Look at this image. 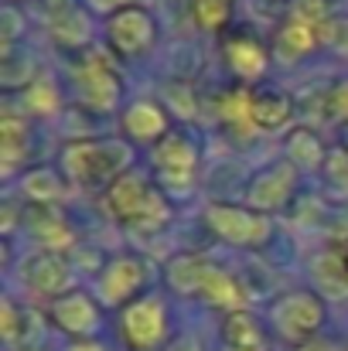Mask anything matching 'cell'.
I'll return each mask as SVG.
<instances>
[{"instance_id": "6da1fadb", "label": "cell", "mask_w": 348, "mask_h": 351, "mask_svg": "<svg viewBox=\"0 0 348 351\" xmlns=\"http://www.w3.org/2000/svg\"><path fill=\"white\" fill-rule=\"evenodd\" d=\"M106 205L113 212L116 222H123L126 229H140V232H157L171 222V205L167 198L137 171L119 174L113 184L106 188Z\"/></svg>"}, {"instance_id": "7a4b0ae2", "label": "cell", "mask_w": 348, "mask_h": 351, "mask_svg": "<svg viewBox=\"0 0 348 351\" xmlns=\"http://www.w3.org/2000/svg\"><path fill=\"white\" fill-rule=\"evenodd\" d=\"M130 157H133V150L123 140H76L62 154L69 178L86 188L113 184L119 174H126Z\"/></svg>"}, {"instance_id": "3957f363", "label": "cell", "mask_w": 348, "mask_h": 351, "mask_svg": "<svg viewBox=\"0 0 348 351\" xmlns=\"http://www.w3.org/2000/svg\"><path fill=\"white\" fill-rule=\"evenodd\" d=\"M325 324V300L308 290H294L273 304V328L287 341H311Z\"/></svg>"}, {"instance_id": "277c9868", "label": "cell", "mask_w": 348, "mask_h": 351, "mask_svg": "<svg viewBox=\"0 0 348 351\" xmlns=\"http://www.w3.org/2000/svg\"><path fill=\"white\" fill-rule=\"evenodd\" d=\"M205 222L216 235H222L232 245H259L270 239V219L256 208H239V205H209Z\"/></svg>"}, {"instance_id": "5b68a950", "label": "cell", "mask_w": 348, "mask_h": 351, "mask_svg": "<svg viewBox=\"0 0 348 351\" xmlns=\"http://www.w3.org/2000/svg\"><path fill=\"white\" fill-rule=\"evenodd\" d=\"M106 34H110V45H113L119 55L133 58V55H143V51L154 45L157 27H154V17H150L143 7L130 3V7H123V10L110 14V27H106Z\"/></svg>"}, {"instance_id": "8992f818", "label": "cell", "mask_w": 348, "mask_h": 351, "mask_svg": "<svg viewBox=\"0 0 348 351\" xmlns=\"http://www.w3.org/2000/svg\"><path fill=\"white\" fill-rule=\"evenodd\" d=\"M72 75H76L79 93H82L89 110H113L116 106V99H119V75L113 72L110 58L89 55V58H82L72 69Z\"/></svg>"}, {"instance_id": "52a82bcc", "label": "cell", "mask_w": 348, "mask_h": 351, "mask_svg": "<svg viewBox=\"0 0 348 351\" xmlns=\"http://www.w3.org/2000/svg\"><path fill=\"white\" fill-rule=\"evenodd\" d=\"M167 314L157 300H133L123 311V341L133 351H154L164 341Z\"/></svg>"}, {"instance_id": "ba28073f", "label": "cell", "mask_w": 348, "mask_h": 351, "mask_svg": "<svg viewBox=\"0 0 348 351\" xmlns=\"http://www.w3.org/2000/svg\"><path fill=\"white\" fill-rule=\"evenodd\" d=\"M154 164H157V174H161L171 188H185V184L195 181L198 150H195V143H192L185 133H167V136H161V143L154 147Z\"/></svg>"}, {"instance_id": "9c48e42d", "label": "cell", "mask_w": 348, "mask_h": 351, "mask_svg": "<svg viewBox=\"0 0 348 351\" xmlns=\"http://www.w3.org/2000/svg\"><path fill=\"white\" fill-rule=\"evenodd\" d=\"M147 283V266L140 256H116L100 273V297L106 307H123L133 300V293Z\"/></svg>"}, {"instance_id": "30bf717a", "label": "cell", "mask_w": 348, "mask_h": 351, "mask_svg": "<svg viewBox=\"0 0 348 351\" xmlns=\"http://www.w3.org/2000/svg\"><path fill=\"white\" fill-rule=\"evenodd\" d=\"M294 184H297V167L290 160H280V164H273V167H266V171H259L253 178V184H249V205L256 212H277V208L287 205Z\"/></svg>"}, {"instance_id": "8fae6325", "label": "cell", "mask_w": 348, "mask_h": 351, "mask_svg": "<svg viewBox=\"0 0 348 351\" xmlns=\"http://www.w3.org/2000/svg\"><path fill=\"white\" fill-rule=\"evenodd\" d=\"M24 276H27V283L38 290V293H45V297H65V293H72L69 287H72V269H69V263L58 256V252H51V249H45V252H34L27 263H24Z\"/></svg>"}, {"instance_id": "7c38bea8", "label": "cell", "mask_w": 348, "mask_h": 351, "mask_svg": "<svg viewBox=\"0 0 348 351\" xmlns=\"http://www.w3.org/2000/svg\"><path fill=\"white\" fill-rule=\"evenodd\" d=\"M48 27L62 48H82L93 34L89 14L79 7V0H48Z\"/></svg>"}, {"instance_id": "4fadbf2b", "label": "cell", "mask_w": 348, "mask_h": 351, "mask_svg": "<svg viewBox=\"0 0 348 351\" xmlns=\"http://www.w3.org/2000/svg\"><path fill=\"white\" fill-rule=\"evenodd\" d=\"M51 321H55L62 331L79 335V341H86V338L96 331V324H100V311H96V304H93L86 293L72 290V293L51 300Z\"/></svg>"}, {"instance_id": "5bb4252c", "label": "cell", "mask_w": 348, "mask_h": 351, "mask_svg": "<svg viewBox=\"0 0 348 351\" xmlns=\"http://www.w3.org/2000/svg\"><path fill=\"white\" fill-rule=\"evenodd\" d=\"M222 351H266L263 324L249 311H235L222 321Z\"/></svg>"}, {"instance_id": "9a60e30c", "label": "cell", "mask_w": 348, "mask_h": 351, "mask_svg": "<svg viewBox=\"0 0 348 351\" xmlns=\"http://www.w3.org/2000/svg\"><path fill=\"white\" fill-rule=\"evenodd\" d=\"M226 58L235 69V75H242V79H259L263 69H266V48L249 31H239V34L226 38Z\"/></svg>"}, {"instance_id": "2e32d148", "label": "cell", "mask_w": 348, "mask_h": 351, "mask_svg": "<svg viewBox=\"0 0 348 351\" xmlns=\"http://www.w3.org/2000/svg\"><path fill=\"white\" fill-rule=\"evenodd\" d=\"M321 45V38H318V27H311V24H301V21H287L280 31H277V38H273V55L280 58V62H297V58H304L308 51H314Z\"/></svg>"}, {"instance_id": "e0dca14e", "label": "cell", "mask_w": 348, "mask_h": 351, "mask_svg": "<svg viewBox=\"0 0 348 351\" xmlns=\"http://www.w3.org/2000/svg\"><path fill=\"white\" fill-rule=\"evenodd\" d=\"M198 297H205V300L216 304V307H226L229 314L246 311V287H242L235 276H229L226 269H219V266H209Z\"/></svg>"}, {"instance_id": "ac0fdd59", "label": "cell", "mask_w": 348, "mask_h": 351, "mask_svg": "<svg viewBox=\"0 0 348 351\" xmlns=\"http://www.w3.org/2000/svg\"><path fill=\"white\" fill-rule=\"evenodd\" d=\"M123 130H126L133 140H140V143L161 140V136H167V117H164V110L154 106V103H133V106L123 113Z\"/></svg>"}, {"instance_id": "d6986e66", "label": "cell", "mask_w": 348, "mask_h": 351, "mask_svg": "<svg viewBox=\"0 0 348 351\" xmlns=\"http://www.w3.org/2000/svg\"><path fill=\"white\" fill-rule=\"evenodd\" d=\"M325 157H328V150L311 126H297L287 136V160L297 171H318V167H325Z\"/></svg>"}, {"instance_id": "ffe728a7", "label": "cell", "mask_w": 348, "mask_h": 351, "mask_svg": "<svg viewBox=\"0 0 348 351\" xmlns=\"http://www.w3.org/2000/svg\"><path fill=\"white\" fill-rule=\"evenodd\" d=\"M294 113V99L280 89H263L253 93V123L259 130H280Z\"/></svg>"}, {"instance_id": "44dd1931", "label": "cell", "mask_w": 348, "mask_h": 351, "mask_svg": "<svg viewBox=\"0 0 348 351\" xmlns=\"http://www.w3.org/2000/svg\"><path fill=\"white\" fill-rule=\"evenodd\" d=\"M209 266H212V263L202 259V256H178V259L167 263L164 276H167V283H171L178 293H202V283H205Z\"/></svg>"}, {"instance_id": "7402d4cb", "label": "cell", "mask_w": 348, "mask_h": 351, "mask_svg": "<svg viewBox=\"0 0 348 351\" xmlns=\"http://www.w3.org/2000/svg\"><path fill=\"white\" fill-rule=\"evenodd\" d=\"M311 273H314V283L321 287L325 297H348V266L342 263V256H335L332 249L314 259Z\"/></svg>"}, {"instance_id": "603a6c76", "label": "cell", "mask_w": 348, "mask_h": 351, "mask_svg": "<svg viewBox=\"0 0 348 351\" xmlns=\"http://www.w3.org/2000/svg\"><path fill=\"white\" fill-rule=\"evenodd\" d=\"M27 222H31L34 235H38L51 252H58L62 245H69V242H72L69 226H65L58 215H51V208H45V205H31V208H27Z\"/></svg>"}, {"instance_id": "cb8c5ba5", "label": "cell", "mask_w": 348, "mask_h": 351, "mask_svg": "<svg viewBox=\"0 0 348 351\" xmlns=\"http://www.w3.org/2000/svg\"><path fill=\"white\" fill-rule=\"evenodd\" d=\"M0 143H3V174H10L17 167V160H24V154H27L24 119L14 117L10 106L3 110V119H0Z\"/></svg>"}, {"instance_id": "d4e9b609", "label": "cell", "mask_w": 348, "mask_h": 351, "mask_svg": "<svg viewBox=\"0 0 348 351\" xmlns=\"http://www.w3.org/2000/svg\"><path fill=\"white\" fill-rule=\"evenodd\" d=\"M219 119L232 126L235 133H249L256 123H253V93L246 89H235V93H226L219 96Z\"/></svg>"}, {"instance_id": "484cf974", "label": "cell", "mask_w": 348, "mask_h": 351, "mask_svg": "<svg viewBox=\"0 0 348 351\" xmlns=\"http://www.w3.org/2000/svg\"><path fill=\"white\" fill-rule=\"evenodd\" d=\"M24 195H27L31 205L51 208V202H58V198L65 195V184H62V178H58L51 167H38V171H31V174L24 178Z\"/></svg>"}, {"instance_id": "4316f807", "label": "cell", "mask_w": 348, "mask_h": 351, "mask_svg": "<svg viewBox=\"0 0 348 351\" xmlns=\"http://www.w3.org/2000/svg\"><path fill=\"white\" fill-rule=\"evenodd\" d=\"M192 14L205 31H219L232 14V0H192Z\"/></svg>"}, {"instance_id": "83f0119b", "label": "cell", "mask_w": 348, "mask_h": 351, "mask_svg": "<svg viewBox=\"0 0 348 351\" xmlns=\"http://www.w3.org/2000/svg\"><path fill=\"white\" fill-rule=\"evenodd\" d=\"M24 106L31 113H51L58 110V89L51 79H34L27 89H24Z\"/></svg>"}, {"instance_id": "f1b7e54d", "label": "cell", "mask_w": 348, "mask_h": 351, "mask_svg": "<svg viewBox=\"0 0 348 351\" xmlns=\"http://www.w3.org/2000/svg\"><path fill=\"white\" fill-rule=\"evenodd\" d=\"M294 21L301 24H311V27H321L332 21V0H294V10H290Z\"/></svg>"}, {"instance_id": "f546056e", "label": "cell", "mask_w": 348, "mask_h": 351, "mask_svg": "<svg viewBox=\"0 0 348 351\" xmlns=\"http://www.w3.org/2000/svg\"><path fill=\"white\" fill-rule=\"evenodd\" d=\"M27 338V314L21 307H14L10 300H3V341L14 348Z\"/></svg>"}, {"instance_id": "4dcf8cb0", "label": "cell", "mask_w": 348, "mask_h": 351, "mask_svg": "<svg viewBox=\"0 0 348 351\" xmlns=\"http://www.w3.org/2000/svg\"><path fill=\"white\" fill-rule=\"evenodd\" d=\"M325 178L335 188L348 191V147H332L328 150V157H325Z\"/></svg>"}, {"instance_id": "1f68e13d", "label": "cell", "mask_w": 348, "mask_h": 351, "mask_svg": "<svg viewBox=\"0 0 348 351\" xmlns=\"http://www.w3.org/2000/svg\"><path fill=\"white\" fill-rule=\"evenodd\" d=\"M321 110H325L332 119H345V123H348V79L328 89V96H325Z\"/></svg>"}, {"instance_id": "d6a6232c", "label": "cell", "mask_w": 348, "mask_h": 351, "mask_svg": "<svg viewBox=\"0 0 348 351\" xmlns=\"http://www.w3.org/2000/svg\"><path fill=\"white\" fill-rule=\"evenodd\" d=\"M318 38H321V45H332V48H338V51H348V21L332 17L328 24L318 27Z\"/></svg>"}, {"instance_id": "836d02e7", "label": "cell", "mask_w": 348, "mask_h": 351, "mask_svg": "<svg viewBox=\"0 0 348 351\" xmlns=\"http://www.w3.org/2000/svg\"><path fill=\"white\" fill-rule=\"evenodd\" d=\"M21 27H24V21L17 17V10L14 7H3V51L14 48V38H17Z\"/></svg>"}, {"instance_id": "e575fe53", "label": "cell", "mask_w": 348, "mask_h": 351, "mask_svg": "<svg viewBox=\"0 0 348 351\" xmlns=\"http://www.w3.org/2000/svg\"><path fill=\"white\" fill-rule=\"evenodd\" d=\"M297 351H338V345L335 341H325V338H311V341L297 345Z\"/></svg>"}, {"instance_id": "d590c367", "label": "cell", "mask_w": 348, "mask_h": 351, "mask_svg": "<svg viewBox=\"0 0 348 351\" xmlns=\"http://www.w3.org/2000/svg\"><path fill=\"white\" fill-rule=\"evenodd\" d=\"M93 7H100V10H106V14H116V10H123V7H130L133 0H89Z\"/></svg>"}, {"instance_id": "8d00e7d4", "label": "cell", "mask_w": 348, "mask_h": 351, "mask_svg": "<svg viewBox=\"0 0 348 351\" xmlns=\"http://www.w3.org/2000/svg\"><path fill=\"white\" fill-rule=\"evenodd\" d=\"M171 351H202V345H198V338H181Z\"/></svg>"}, {"instance_id": "74e56055", "label": "cell", "mask_w": 348, "mask_h": 351, "mask_svg": "<svg viewBox=\"0 0 348 351\" xmlns=\"http://www.w3.org/2000/svg\"><path fill=\"white\" fill-rule=\"evenodd\" d=\"M69 351H106L103 348V345H96V341H89V338H86V341H76V345H72V348Z\"/></svg>"}, {"instance_id": "f35d334b", "label": "cell", "mask_w": 348, "mask_h": 351, "mask_svg": "<svg viewBox=\"0 0 348 351\" xmlns=\"http://www.w3.org/2000/svg\"><path fill=\"white\" fill-rule=\"evenodd\" d=\"M345 140H348V123H345Z\"/></svg>"}, {"instance_id": "ab89813d", "label": "cell", "mask_w": 348, "mask_h": 351, "mask_svg": "<svg viewBox=\"0 0 348 351\" xmlns=\"http://www.w3.org/2000/svg\"><path fill=\"white\" fill-rule=\"evenodd\" d=\"M24 351H38V348H24Z\"/></svg>"}]
</instances>
